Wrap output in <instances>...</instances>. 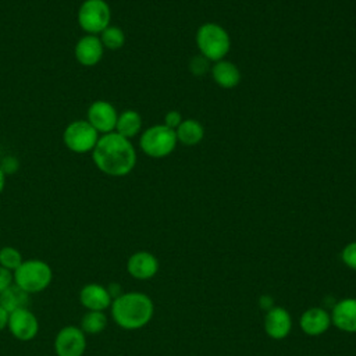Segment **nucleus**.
Instances as JSON below:
<instances>
[{"label":"nucleus","instance_id":"nucleus-1","mask_svg":"<svg viewBox=\"0 0 356 356\" xmlns=\"http://www.w3.org/2000/svg\"><path fill=\"white\" fill-rule=\"evenodd\" d=\"M92 159L96 167L110 177L128 175L136 164V152L131 140L117 132L104 134L99 138Z\"/></svg>","mask_w":356,"mask_h":356},{"label":"nucleus","instance_id":"nucleus-2","mask_svg":"<svg viewBox=\"0 0 356 356\" xmlns=\"http://www.w3.org/2000/svg\"><path fill=\"white\" fill-rule=\"evenodd\" d=\"M153 312L152 299L142 292L121 293L111 302L113 320L124 330L145 327L152 320Z\"/></svg>","mask_w":356,"mask_h":356},{"label":"nucleus","instance_id":"nucleus-3","mask_svg":"<svg viewBox=\"0 0 356 356\" xmlns=\"http://www.w3.org/2000/svg\"><path fill=\"white\" fill-rule=\"evenodd\" d=\"M14 284L26 293H38L44 291L53 278L51 267L39 259L24 260L17 270L13 271Z\"/></svg>","mask_w":356,"mask_h":356},{"label":"nucleus","instance_id":"nucleus-4","mask_svg":"<svg viewBox=\"0 0 356 356\" xmlns=\"http://www.w3.org/2000/svg\"><path fill=\"white\" fill-rule=\"evenodd\" d=\"M196 44L206 60L220 61L228 54L231 39L221 25L207 22L199 26L196 32Z\"/></svg>","mask_w":356,"mask_h":356},{"label":"nucleus","instance_id":"nucleus-5","mask_svg":"<svg viewBox=\"0 0 356 356\" xmlns=\"http://www.w3.org/2000/svg\"><path fill=\"white\" fill-rule=\"evenodd\" d=\"M177 142L175 131L164 124L147 128L139 139L142 152L153 159H161L171 154L177 146Z\"/></svg>","mask_w":356,"mask_h":356},{"label":"nucleus","instance_id":"nucleus-6","mask_svg":"<svg viewBox=\"0 0 356 356\" xmlns=\"http://www.w3.org/2000/svg\"><path fill=\"white\" fill-rule=\"evenodd\" d=\"M111 19V10L104 0H85L78 10V24L88 35L102 33Z\"/></svg>","mask_w":356,"mask_h":356},{"label":"nucleus","instance_id":"nucleus-7","mask_svg":"<svg viewBox=\"0 0 356 356\" xmlns=\"http://www.w3.org/2000/svg\"><path fill=\"white\" fill-rule=\"evenodd\" d=\"M99 140V132L88 120H76L67 125L63 134L64 145L74 153L83 154L92 152Z\"/></svg>","mask_w":356,"mask_h":356},{"label":"nucleus","instance_id":"nucleus-8","mask_svg":"<svg viewBox=\"0 0 356 356\" xmlns=\"http://www.w3.org/2000/svg\"><path fill=\"white\" fill-rule=\"evenodd\" d=\"M86 349V334L76 325L63 327L54 339L57 356H82Z\"/></svg>","mask_w":356,"mask_h":356},{"label":"nucleus","instance_id":"nucleus-9","mask_svg":"<svg viewBox=\"0 0 356 356\" xmlns=\"http://www.w3.org/2000/svg\"><path fill=\"white\" fill-rule=\"evenodd\" d=\"M7 327L11 335L19 341H31L39 331L38 318L28 307L11 312Z\"/></svg>","mask_w":356,"mask_h":356},{"label":"nucleus","instance_id":"nucleus-10","mask_svg":"<svg viewBox=\"0 0 356 356\" xmlns=\"http://www.w3.org/2000/svg\"><path fill=\"white\" fill-rule=\"evenodd\" d=\"M118 114L114 106L106 100H96L88 108V122L99 134L114 132Z\"/></svg>","mask_w":356,"mask_h":356},{"label":"nucleus","instance_id":"nucleus-11","mask_svg":"<svg viewBox=\"0 0 356 356\" xmlns=\"http://www.w3.org/2000/svg\"><path fill=\"white\" fill-rule=\"evenodd\" d=\"M104 53V47L100 42V38L96 35H85L82 36L74 49V54L76 61L85 67L96 65Z\"/></svg>","mask_w":356,"mask_h":356},{"label":"nucleus","instance_id":"nucleus-12","mask_svg":"<svg viewBox=\"0 0 356 356\" xmlns=\"http://www.w3.org/2000/svg\"><path fill=\"white\" fill-rule=\"evenodd\" d=\"M127 270L129 275L136 280H149L156 275L159 270V261L154 254L140 250L129 256L127 261Z\"/></svg>","mask_w":356,"mask_h":356},{"label":"nucleus","instance_id":"nucleus-13","mask_svg":"<svg viewBox=\"0 0 356 356\" xmlns=\"http://www.w3.org/2000/svg\"><path fill=\"white\" fill-rule=\"evenodd\" d=\"M79 300L85 309L96 310V312L106 310L107 307L111 306V302H113L107 288L95 282L86 284L81 289Z\"/></svg>","mask_w":356,"mask_h":356},{"label":"nucleus","instance_id":"nucleus-14","mask_svg":"<svg viewBox=\"0 0 356 356\" xmlns=\"http://www.w3.org/2000/svg\"><path fill=\"white\" fill-rule=\"evenodd\" d=\"M292 327V320L289 313L282 307H271L267 310L264 317V330L267 335L273 339L285 338Z\"/></svg>","mask_w":356,"mask_h":356},{"label":"nucleus","instance_id":"nucleus-15","mask_svg":"<svg viewBox=\"0 0 356 356\" xmlns=\"http://www.w3.org/2000/svg\"><path fill=\"white\" fill-rule=\"evenodd\" d=\"M330 317L337 328L346 332H356V299L348 298L338 302Z\"/></svg>","mask_w":356,"mask_h":356},{"label":"nucleus","instance_id":"nucleus-16","mask_svg":"<svg viewBox=\"0 0 356 356\" xmlns=\"http://www.w3.org/2000/svg\"><path fill=\"white\" fill-rule=\"evenodd\" d=\"M300 328L305 334L316 337L325 332L331 324L330 314L321 307H312L300 317Z\"/></svg>","mask_w":356,"mask_h":356},{"label":"nucleus","instance_id":"nucleus-17","mask_svg":"<svg viewBox=\"0 0 356 356\" xmlns=\"http://www.w3.org/2000/svg\"><path fill=\"white\" fill-rule=\"evenodd\" d=\"M211 76L218 86L224 89H232L241 81V71L234 63L220 60L216 61L211 67Z\"/></svg>","mask_w":356,"mask_h":356},{"label":"nucleus","instance_id":"nucleus-18","mask_svg":"<svg viewBox=\"0 0 356 356\" xmlns=\"http://www.w3.org/2000/svg\"><path fill=\"white\" fill-rule=\"evenodd\" d=\"M177 140L186 146H195L199 142H202L204 136V128L203 125L192 118L184 120L179 127L175 129Z\"/></svg>","mask_w":356,"mask_h":356},{"label":"nucleus","instance_id":"nucleus-19","mask_svg":"<svg viewBox=\"0 0 356 356\" xmlns=\"http://www.w3.org/2000/svg\"><path fill=\"white\" fill-rule=\"evenodd\" d=\"M140 128H142L140 114L135 110H125L124 113L118 114L114 132L120 134L127 139H131L139 134Z\"/></svg>","mask_w":356,"mask_h":356},{"label":"nucleus","instance_id":"nucleus-20","mask_svg":"<svg viewBox=\"0 0 356 356\" xmlns=\"http://www.w3.org/2000/svg\"><path fill=\"white\" fill-rule=\"evenodd\" d=\"M28 300H29V293L22 291L14 282L0 293V306L4 307L8 313L26 307Z\"/></svg>","mask_w":356,"mask_h":356},{"label":"nucleus","instance_id":"nucleus-21","mask_svg":"<svg viewBox=\"0 0 356 356\" xmlns=\"http://www.w3.org/2000/svg\"><path fill=\"white\" fill-rule=\"evenodd\" d=\"M107 327V316L103 312L88 310L81 320V330L86 335L100 334Z\"/></svg>","mask_w":356,"mask_h":356},{"label":"nucleus","instance_id":"nucleus-22","mask_svg":"<svg viewBox=\"0 0 356 356\" xmlns=\"http://www.w3.org/2000/svg\"><path fill=\"white\" fill-rule=\"evenodd\" d=\"M100 42L103 47L108 50H118L125 43V33L120 26L108 25L102 33H100Z\"/></svg>","mask_w":356,"mask_h":356},{"label":"nucleus","instance_id":"nucleus-23","mask_svg":"<svg viewBox=\"0 0 356 356\" xmlns=\"http://www.w3.org/2000/svg\"><path fill=\"white\" fill-rule=\"evenodd\" d=\"M22 261V254L18 249L13 246H4L0 249V266L10 270L11 273L17 270Z\"/></svg>","mask_w":356,"mask_h":356},{"label":"nucleus","instance_id":"nucleus-24","mask_svg":"<svg viewBox=\"0 0 356 356\" xmlns=\"http://www.w3.org/2000/svg\"><path fill=\"white\" fill-rule=\"evenodd\" d=\"M341 259L349 268L356 270V242H350L343 248Z\"/></svg>","mask_w":356,"mask_h":356},{"label":"nucleus","instance_id":"nucleus-25","mask_svg":"<svg viewBox=\"0 0 356 356\" xmlns=\"http://www.w3.org/2000/svg\"><path fill=\"white\" fill-rule=\"evenodd\" d=\"M182 121H184V120H182V115H181V113L177 111V110L168 111V113L165 114V117H164V125L168 127V128H171V129H174V131L179 127V124H181Z\"/></svg>","mask_w":356,"mask_h":356},{"label":"nucleus","instance_id":"nucleus-26","mask_svg":"<svg viewBox=\"0 0 356 356\" xmlns=\"http://www.w3.org/2000/svg\"><path fill=\"white\" fill-rule=\"evenodd\" d=\"M13 282H14L13 273L10 270H7V268L0 266V293L3 291H6Z\"/></svg>","mask_w":356,"mask_h":356},{"label":"nucleus","instance_id":"nucleus-27","mask_svg":"<svg viewBox=\"0 0 356 356\" xmlns=\"http://www.w3.org/2000/svg\"><path fill=\"white\" fill-rule=\"evenodd\" d=\"M207 60L204 57H200V58H193L192 63H191V71L196 75H200L206 71L207 68Z\"/></svg>","mask_w":356,"mask_h":356},{"label":"nucleus","instance_id":"nucleus-28","mask_svg":"<svg viewBox=\"0 0 356 356\" xmlns=\"http://www.w3.org/2000/svg\"><path fill=\"white\" fill-rule=\"evenodd\" d=\"M107 291H108L111 299H115V298H118V296L122 293V292H121V286H120L118 284H115V282L110 284V285L107 286Z\"/></svg>","mask_w":356,"mask_h":356},{"label":"nucleus","instance_id":"nucleus-29","mask_svg":"<svg viewBox=\"0 0 356 356\" xmlns=\"http://www.w3.org/2000/svg\"><path fill=\"white\" fill-rule=\"evenodd\" d=\"M8 317H10V313L0 306V331L4 330L8 324Z\"/></svg>","mask_w":356,"mask_h":356},{"label":"nucleus","instance_id":"nucleus-30","mask_svg":"<svg viewBox=\"0 0 356 356\" xmlns=\"http://www.w3.org/2000/svg\"><path fill=\"white\" fill-rule=\"evenodd\" d=\"M260 306L263 309H266V310H270L271 307H274L273 306V299L270 296H261L260 298Z\"/></svg>","mask_w":356,"mask_h":356},{"label":"nucleus","instance_id":"nucleus-31","mask_svg":"<svg viewBox=\"0 0 356 356\" xmlns=\"http://www.w3.org/2000/svg\"><path fill=\"white\" fill-rule=\"evenodd\" d=\"M4 185H6V172H4L3 168L0 167V193H1L3 189H4Z\"/></svg>","mask_w":356,"mask_h":356}]
</instances>
